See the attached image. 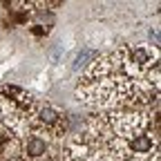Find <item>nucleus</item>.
<instances>
[{"label": "nucleus", "instance_id": "1", "mask_svg": "<svg viewBox=\"0 0 161 161\" xmlns=\"http://www.w3.org/2000/svg\"><path fill=\"white\" fill-rule=\"evenodd\" d=\"M94 56H96V52H92V49H83V52L76 56V60H74V69H76V72H78V69H85Z\"/></svg>", "mask_w": 161, "mask_h": 161}]
</instances>
